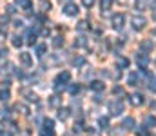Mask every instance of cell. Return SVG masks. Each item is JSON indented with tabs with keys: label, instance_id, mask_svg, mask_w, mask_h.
Masks as SVG:
<instances>
[{
	"label": "cell",
	"instance_id": "ffe728a7",
	"mask_svg": "<svg viewBox=\"0 0 156 136\" xmlns=\"http://www.w3.org/2000/svg\"><path fill=\"white\" fill-rule=\"evenodd\" d=\"M38 4H40V11H49L51 9V2L49 0H38Z\"/></svg>",
	"mask_w": 156,
	"mask_h": 136
},
{
	"label": "cell",
	"instance_id": "8fae6325",
	"mask_svg": "<svg viewBox=\"0 0 156 136\" xmlns=\"http://www.w3.org/2000/svg\"><path fill=\"white\" fill-rule=\"evenodd\" d=\"M131 103H133V105H144V103H145V100H144V94H140V92H134V94H131Z\"/></svg>",
	"mask_w": 156,
	"mask_h": 136
},
{
	"label": "cell",
	"instance_id": "cb8c5ba5",
	"mask_svg": "<svg viewBox=\"0 0 156 136\" xmlns=\"http://www.w3.org/2000/svg\"><path fill=\"white\" fill-rule=\"evenodd\" d=\"M58 118L60 120H67L69 118V109H60L58 111Z\"/></svg>",
	"mask_w": 156,
	"mask_h": 136
},
{
	"label": "cell",
	"instance_id": "2e32d148",
	"mask_svg": "<svg viewBox=\"0 0 156 136\" xmlns=\"http://www.w3.org/2000/svg\"><path fill=\"white\" fill-rule=\"evenodd\" d=\"M20 94L26 96V100H29V102H35V100H37V94L31 92L29 89H20Z\"/></svg>",
	"mask_w": 156,
	"mask_h": 136
},
{
	"label": "cell",
	"instance_id": "52a82bcc",
	"mask_svg": "<svg viewBox=\"0 0 156 136\" xmlns=\"http://www.w3.org/2000/svg\"><path fill=\"white\" fill-rule=\"evenodd\" d=\"M18 60L24 67H31L33 65V58H31V53H20L18 54Z\"/></svg>",
	"mask_w": 156,
	"mask_h": 136
},
{
	"label": "cell",
	"instance_id": "f546056e",
	"mask_svg": "<svg viewBox=\"0 0 156 136\" xmlns=\"http://www.w3.org/2000/svg\"><path fill=\"white\" fill-rule=\"evenodd\" d=\"M78 29H80V31H87V29H89V22H87V20H82V22L78 24Z\"/></svg>",
	"mask_w": 156,
	"mask_h": 136
},
{
	"label": "cell",
	"instance_id": "ac0fdd59",
	"mask_svg": "<svg viewBox=\"0 0 156 136\" xmlns=\"http://www.w3.org/2000/svg\"><path fill=\"white\" fill-rule=\"evenodd\" d=\"M147 5H149V0H136V2H134V7H136V11H144Z\"/></svg>",
	"mask_w": 156,
	"mask_h": 136
},
{
	"label": "cell",
	"instance_id": "f1b7e54d",
	"mask_svg": "<svg viewBox=\"0 0 156 136\" xmlns=\"http://www.w3.org/2000/svg\"><path fill=\"white\" fill-rule=\"evenodd\" d=\"M69 92H71V94H78V92H80V84H73V85H69Z\"/></svg>",
	"mask_w": 156,
	"mask_h": 136
},
{
	"label": "cell",
	"instance_id": "f35d334b",
	"mask_svg": "<svg viewBox=\"0 0 156 136\" xmlns=\"http://www.w3.org/2000/svg\"><path fill=\"white\" fill-rule=\"evenodd\" d=\"M0 136H11V133H5V131H0Z\"/></svg>",
	"mask_w": 156,
	"mask_h": 136
},
{
	"label": "cell",
	"instance_id": "d4e9b609",
	"mask_svg": "<svg viewBox=\"0 0 156 136\" xmlns=\"http://www.w3.org/2000/svg\"><path fill=\"white\" fill-rule=\"evenodd\" d=\"M22 44H24V38L18 37V35H15V37H13V45H15V47H20Z\"/></svg>",
	"mask_w": 156,
	"mask_h": 136
},
{
	"label": "cell",
	"instance_id": "1f68e13d",
	"mask_svg": "<svg viewBox=\"0 0 156 136\" xmlns=\"http://www.w3.org/2000/svg\"><path fill=\"white\" fill-rule=\"evenodd\" d=\"M58 102H60V100H58V96H51L49 105H51V107H56V105H58Z\"/></svg>",
	"mask_w": 156,
	"mask_h": 136
},
{
	"label": "cell",
	"instance_id": "7a4b0ae2",
	"mask_svg": "<svg viewBox=\"0 0 156 136\" xmlns=\"http://www.w3.org/2000/svg\"><path fill=\"white\" fill-rule=\"evenodd\" d=\"M123 113V102L122 100H113L109 102V114L111 116H120Z\"/></svg>",
	"mask_w": 156,
	"mask_h": 136
},
{
	"label": "cell",
	"instance_id": "e0dca14e",
	"mask_svg": "<svg viewBox=\"0 0 156 136\" xmlns=\"http://www.w3.org/2000/svg\"><path fill=\"white\" fill-rule=\"evenodd\" d=\"M15 4H16V5H20V7H22V9H26V11H29V9H31V5H33V4H31V0H15Z\"/></svg>",
	"mask_w": 156,
	"mask_h": 136
},
{
	"label": "cell",
	"instance_id": "8d00e7d4",
	"mask_svg": "<svg viewBox=\"0 0 156 136\" xmlns=\"http://www.w3.org/2000/svg\"><path fill=\"white\" fill-rule=\"evenodd\" d=\"M151 9L154 11V18H156V0H153V2H151Z\"/></svg>",
	"mask_w": 156,
	"mask_h": 136
},
{
	"label": "cell",
	"instance_id": "6da1fadb",
	"mask_svg": "<svg viewBox=\"0 0 156 136\" xmlns=\"http://www.w3.org/2000/svg\"><path fill=\"white\" fill-rule=\"evenodd\" d=\"M69 80H71V73H69V71H62V73H58L56 78H55V82H53V89L55 91H62L67 84H69Z\"/></svg>",
	"mask_w": 156,
	"mask_h": 136
},
{
	"label": "cell",
	"instance_id": "83f0119b",
	"mask_svg": "<svg viewBox=\"0 0 156 136\" xmlns=\"http://www.w3.org/2000/svg\"><path fill=\"white\" fill-rule=\"evenodd\" d=\"M140 47H142V51H151V49H153V42H147V40H145V42L140 44Z\"/></svg>",
	"mask_w": 156,
	"mask_h": 136
},
{
	"label": "cell",
	"instance_id": "44dd1931",
	"mask_svg": "<svg viewBox=\"0 0 156 136\" xmlns=\"http://www.w3.org/2000/svg\"><path fill=\"white\" fill-rule=\"evenodd\" d=\"M45 51H47V45H45V44H38L37 47H35V53H37L38 56H44V54H45Z\"/></svg>",
	"mask_w": 156,
	"mask_h": 136
},
{
	"label": "cell",
	"instance_id": "9a60e30c",
	"mask_svg": "<svg viewBox=\"0 0 156 136\" xmlns=\"http://www.w3.org/2000/svg\"><path fill=\"white\" fill-rule=\"evenodd\" d=\"M147 87H149L151 92H156V78L149 73H147Z\"/></svg>",
	"mask_w": 156,
	"mask_h": 136
},
{
	"label": "cell",
	"instance_id": "d6a6232c",
	"mask_svg": "<svg viewBox=\"0 0 156 136\" xmlns=\"http://www.w3.org/2000/svg\"><path fill=\"white\" fill-rule=\"evenodd\" d=\"M75 45H76V47H85V38H76V42H75Z\"/></svg>",
	"mask_w": 156,
	"mask_h": 136
},
{
	"label": "cell",
	"instance_id": "603a6c76",
	"mask_svg": "<svg viewBox=\"0 0 156 136\" xmlns=\"http://www.w3.org/2000/svg\"><path fill=\"white\" fill-rule=\"evenodd\" d=\"M113 2H115V0H102V2H100L102 11H109V9H111V5H113Z\"/></svg>",
	"mask_w": 156,
	"mask_h": 136
},
{
	"label": "cell",
	"instance_id": "30bf717a",
	"mask_svg": "<svg viewBox=\"0 0 156 136\" xmlns=\"http://www.w3.org/2000/svg\"><path fill=\"white\" fill-rule=\"evenodd\" d=\"M89 87H91V91H96V92H102V91L105 89V84H104L102 80H93V82L89 84Z\"/></svg>",
	"mask_w": 156,
	"mask_h": 136
},
{
	"label": "cell",
	"instance_id": "7402d4cb",
	"mask_svg": "<svg viewBox=\"0 0 156 136\" xmlns=\"http://www.w3.org/2000/svg\"><path fill=\"white\" fill-rule=\"evenodd\" d=\"M9 96H11V92H9V89H0V102H7L9 100Z\"/></svg>",
	"mask_w": 156,
	"mask_h": 136
},
{
	"label": "cell",
	"instance_id": "4fadbf2b",
	"mask_svg": "<svg viewBox=\"0 0 156 136\" xmlns=\"http://www.w3.org/2000/svg\"><path fill=\"white\" fill-rule=\"evenodd\" d=\"M144 125H145L147 129L156 127V116H154V114H147V116H145V120H144Z\"/></svg>",
	"mask_w": 156,
	"mask_h": 136
},
{
	"label": "cell",
	"instance_id": "484cf974",
	"mask_svg": "<svg viewBox=\"0 0 156 136\" xmlns=\"http://www.w3.org/2000/svg\"><path fill=\"white\" fill-rule=\"evenodd\" d=\"M98 125H100L102 129H107V127H109V120H107L105 116H102V118L98 120Z\"/></svg>",
	"mask_w": 156,
	"mask_h": 136
},
{
	"label": "cell",
	"instance_id": "74e56055",
	"mask_svg": "<svg viewBox=\"0 0 156 136\" xmlns=\"http://www.w3.org/2000/svg\"><path fill=\"white\" fill-rule=\"evenodd\" d=\"M22 26H24V22H22V20H16V22H15V27H22Z\"/></svg>",
	"mask_w": 156,
	"mask_h": 136
},
{
	"label": "cell",
	"instance_id": "8992f818",
	"mask_svg": "<svg viewBox=\"0 0 156 136\" xmlns=\"http://www.w3.org/2000/svg\"><path fill=\"white\" fill-rule=\"evenodd\" d=\"M64 15H67V16H76L78 15V5L73 4V2L66 4V5H64Z\"/></svg>",
	"mask_w": 156,
	"mask_h": 136
},
{
	"label": "cell",
	"instance_id": "9c48e42d",
	"mask_svg": "<svg viewBox=\"0 0 156 136\" xmlns=\"http://www.w3.org/2000/svg\"><path fill=\"white\" fill-rule=\"evenodd\" d=\"M140 82H142V75H140V73H131V75H129V78H127V84H129V85H133V87L140 85Z\"/></svg>",
	"mask_w": 156,
	"mask_h": 136
},
{
	"label": "cell",
	"instance_id": "5bb4252c",
	"mask_svg": "<svg viewBox=\"0 0 156 136\" xmlns=\"http://www.w3.org/2000/svg\"><path fill=\"white\" fill-rule=\"evenodd\" d=\"M37 37H38V33L35 31V29H29L27 31V38H26V42L29 45H35V42H37Z\"/></svg>",
	"mask_w": 156,
	"mask_h": 136
},
{
	"label": "cell",
	"instance_id": "7c38bea8",
	"mask_svg": "<svg viewBox=\"0 0 156 136\" xmlns=\"http://www.w3.org/2000/svg\"><path fill=\"white\" fill-rule=\"evenodd\" d=\"M120 127H123L125 131H131V129H134L136 125H134V120H133L131 116H127V118L122 120V125H120Z\"/></svg>",
	"mask_w": 156,
	"mask_h": 136
},
{
	"label": "cell",
	"instance_id": "d590c367",
	"mask_svg": "<svg viewBox=\"0 0 156 136\" xmlns=\"http://www.w3.org/2000/svg\"><path fill=\"white\" fill-rule=\"evenodd\" d=\"M113 91H115V94H122V96L125 94V92H123V89H122V87H118V85H116V87H115Z\"/></svg>",
	"mask_w": 156,
	"mask_h": 136
},
{
	"label": "cell",
	"instance_id": "4316f807",
	"mask_svg": "<svg viewBox=\"0 0 156 136\" xmlns=\"http://www.w3.org/2000/svg\"><path fill=\"white\" fill-rule=\"evenodd\" d=\"M53 45H55V47H62V45H64V38H62V37H55V38H53Z\"/></svg>",
	"mask_w": 156,
	"mask_h": 136
},
{
	"label": "cell",
	"instance_id": "836d02e7",
	"mask_svg": "<svg viewBox=\"0 0 156 136\" xmlns=\"http://www.w3.org/2000/svg\"><path fill=\"white\" fill-rule=\"evenodd\" d=\"M82 4H83L85 7H93V5H94V0H82Z\"/></svg>",
	"mask_w": 156,
	"mask_h": 136
},
{
	"label": "cell",
	"instance_id": "ba28073f",
	"mask_svg": "<svg viewBox=\"0 0 156 136\" xmlns=\"http://www.w3.org/2000/svg\"><path fill=\"white\" fill-rule=\"evenodd\" d=\"M134 60H136V64H138V65H140L142 69H145V67L149 65V56H147L145 53H138Z\"/></svg>",
	"mask_w": 156,
	"mask_h": 136
},
{
	"label": "cell",
	"instance_id": "3957f363",
	"mask_svg": "<svg viewBox=\"0 0 156 136\" xmlns=\"http://www.w3.org/2000/svg\"><path fill=\"white\" fill-rule=\"evenodd\" d=\"M40 131H42V136H55V122L49 120V118H45Z\"/></svg>",
	"mask_w": 156,
	"mask_h": 136
},
{
	"label": "cell",
	"instance_id": "d6986e66",
	"mask_svg": "<svg viewBox=\"0 0 156 136\" xmlns=\"http://www.w3.org/2000/svg\"><path fill=\"white\" fill-rule=\"evenodd\" d=\"M71 64H73L75 67H82V65H85V58H83V56H75V58L71 60Z\"/></svg>",
	"mask_w": 156,
	"mask_h": 136
},
{
	"label": "cell",
	"instance_id": "277c9868",
	"mask_svg": "<svg viewBox=\"0 0 156 136\" xmlns=\"http://www.w3.org/2000/svg\"><path fill=\"white\" fill-rule=\"evenodd\" d=\"M131 24H133V29H134V31H142V29L145 27V24H147V18L142 16V15H138V16H133Z\"/></svg>",
	"mask_w": 156,
	"mask_h": 136
},
{
	"label": "cell",
	"instance_id": "e575fe53",
	"mask_svg": "<svg viewBox=\"0 0 156 136\" xmlns=\"http://www.w3.org/2000/svg\"><path fill=\"white\" fill-rule=\"evenodd\" d=\"M145 133H147V127L144 125V127H140V129H138V133H136V134H138V136H145Z\"/></svg>",
	"mask_w": 156,
	"mask_h": 136
},
{
	"label": "cell",
	"instance_id": "5b68a950",
	"mask_svg": "<svg viewBox=\"0 0 156 136\" xmlns=\"http://www.w3.org/2000/svg\"><path fill=\"white\" fill-rule=\"evenodd\" d=\"M111 24H113V27H115V29H122V27H123V24H125V16H123V13H116V15H113Z\"/></svg>",
	"mask_w": 156,
	"mask_h": 136
},
{
	"label": "cell",
	"instance_id": "ab89813d",
	"mask_svg": "<svg viewBox=\"0 0 156 136\" xmlns=\"http://www.w3.org/2000/svg\"><path fill=\"white\" fill-rule=\"evenodd\" d=\"M62 2H64V0H62ZM67 4H69V0H67Z\"/></svg>",
	"mask_w": 156,
	"mask_h": 136
},
{
	"label": "cell",
	"instance_id": "4dcf8cb0",
	"mask_svg": "<svg viewBox=\"0 0 156 136\" xmlns=\"http://www.w3.org/2000/svg\"><path fill=\"white\" fill-rule=\"evenodd\" d=\"M127 65H129L127 58H118V67H127Z\"/></svg>",
	"mask_w": 156,
	"mask_h": 136
}]
</instances>
